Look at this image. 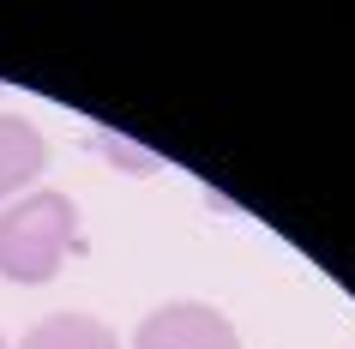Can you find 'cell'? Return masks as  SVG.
I'll use <instances>...</instances> for the list:
<instances>
[{
    "label": "cell",
    "instance_id": "cell-1",
    "mask_svg": "<svg viewBox=\"0 0 355 349\" xmlns=\"http://www.w3.org/2000/svg\"><path fill=\"white\" fill-rule=\"evenodd\" d=\"M78 247H85L78 205L67 193H55V187L19 193L0 211V277L6 283H49Z\"/></svg>",
    "mask_w": 355,
    "mask_h": 349
},
{
    "label": "cell",
    "instance_id": "cell-2",
    "mask_svg": "<svg viewBox=\"0 0 355 349\" xmlns=\"http://www.w3.org/2000/svg\"><path fill=\"white\" fill-rule=\"evenodd\" d=\"M132 349H241V331L229 325V313L205 301H163L139 319Z\"/></svg>",
    "mask_w": 355,
    "mask_h": 349
},
{
    "label": "cell",
    "instance_id": "cell-3",
    "mask_svg": "<svg viewBox=\"0 0 355 349\" xmlns=\"http://www.w3.org/2000/svg\"><path fill=\"white\" fill-rule=\"evenodd\" d=\"M49 163V145H42V133L24 121V114H0V199L12 205L24 187L42 175Z\"/></svg>",
    "mask_w": 355,
    "mask_h": 349
},
{
    "label": "cell",
    "instance_id": "cell-4",
    "mask_svg": "<svg viewBox=\"0 0 355 349\" xmlns=\"http://www.w3.org/2000/svg\"><path fill=\"white\" fill-rule=\"evenodd\" d=\"M19 349H121V343L91 313H49V319H37V325L24 331Z\"/></svg>",
    "mask_w": 355,
    "mask_h": 349
},
{
    "label": "cell",
    "instance_id": "cell-5",
    "mask_svg": "<svg viewBox=\"0 0 355 349\" xmlns=\"http://www.w3.org/2000/svg\"><path fill=\"white\" fill-rule=\"evenodd\" d=\"M96 151H103L109 163L132 169V175H157V169H163V157H157V151H139V145H127V139H114V133H96Z\"/></svg>",
    "mask_w": 355,
    "mask_h": 349
},
{
    "label": "cell",
    "instance_id": "cell-6",
    "mask_svg": "<svg viewBox=\"0 0 355 349\" xmlns=\"http://www.w3.org/2000/svg\"><path fill=\"white\" fill-rule=\"evenodd\" d=\"M0 349H6V337H0Z\"/></svg>",
    "mask_w": 355,
    "mask_h": 349
}]
</instances>
